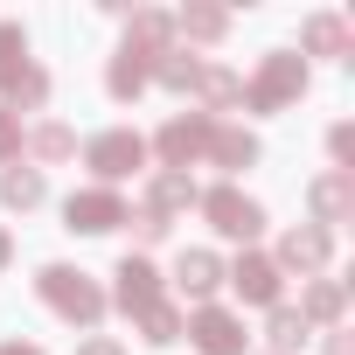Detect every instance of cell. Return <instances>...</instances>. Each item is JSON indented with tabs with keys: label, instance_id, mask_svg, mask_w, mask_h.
Returning a JSON list of instances; mask_svg holds the SVG:
<instances>
[{
	"label": "cell",
	"instance_id": "cell-1",
	"mask_svg": "<svg viewBox=\"0 0 355 355\" xmlns=\"http://www.w3.org/2000/svg\"><path fill=\"white\" fill-rule=\"evenodd\" d=\"M35 293H42L70 327H98V320H105V306H112V300H105V286H98L91 272H70V265H42V272H35Z\"/></svg>",
	"mask_w": 355,
	"mask_h": 355
},
{
	"label": "cell",
	"instance_id": "cell-2",
	"mask_svg": "<svg viewBox=\"0 0 355 355\" xmlns=\"http://www.w3.org/2000/svg\"><path fill=\"white\" fill-rule=\"evenodd\" d=\"M293 98H306V63H300L293 49H272V56L258 63V77L244 84V105H251V112H286Z\"/></svg>",
	"mask_w": 355,
	"mask_h": 355
},
{
	"label": "cell",
	"instance_id": "cell-3",
	"mask_svg": "<svg viewBox=\"0 0 355 355\" xmlns=\"http://www.w3.org/2000/svg\"><path fill=\"white\" fill-rule=\"evenodd\" d=\"M209 132H216V119H209V112H182V119H167V125L153 132V153H160V167L189 174V167L209 153Z\"/></svg>",
	"mask_w": 355,
	"mask_h": 355
},
{
	"label": "cell",
	"instance_id": "cell-4",
	"mask_svg": "<svg viewBox=\"0 0 355 355\" xmlns=\"http://www.w3.org/2000/svg\"><path fill=\"white\" fill-rule=\"evenodd\" d=\"M84 160H91V174H98V189H112V182H125L132 167H146V139H139L132 125H105V132L84 146Z\"/></svg>",
	"mask_w": 355,
	"mask_h": 355
},
{
	"label": "cell",
	"instance_id": "cell-5",
	"mask_svg": "<svg viewBox=\"0 0 355 355\" xmlns=\"http://www.w3.org/2000/svg\"><path fill=\"white\" fill-rule=\"evenodd\" d=\"M196 202H202V216H209L223 237H237V244H251V237L265 230V209H258V202H251L237 182H216V189H202Z\"/></svg>",
	"mask_w": 355,
	"mask_h": 355
},
{
	"label": "cell",
	"instance_id": "cell-6",
	"mask_svg": "<svg viewBox=\"0 0 355 355\" xmlns=\"http://www.w3.org/2000/svg\"><path fill=\"white\" fill-rule=\"evenodd\" d=\"M132 209H125V196L119 189H77L70 202H63V230H77V237H105V230H119Z\"/></svg>",
	"mask_w": 355,
	"mask_h": 355
},
{
	"label": "cell",
	"instance_id": "cell-7",
	"mask_svg": "<svg viewBox=\"0 0 355 355\" xmlns=\"http://www.w3.org/2000/svg\"><path fill=\"white\" fill-rule=\"evenodd\" d=\"M182 334H189L202 355H244V320H237L230 306H216V300L196 306V313L182 320Z\"/></svg>",
	"mask_w": 355,
	"mask_h": 355
},
{
	"label": "cell",
	"instance_id": "cell-8",
	"mask_svg": "<svg viewBox=\"0 0 355 355\" xmlns=\"http://www.w3.org/2000/svg\"><path fill=\"white\" fill-rule=\"evenodd\" d=\"M223 279L237 286V300H244V306H279V286H286V272H279L265 251H244Z\"/></svg>",
	"mask_w": 355,
	"mask_h": 355
},
{
	"label": "cell",
	"instance_id": "cell-9",
	"mask_svg": "<svg viewBox=\"0 0 355 355\" xmlns=\"http://www.w3.org/2000/svg\"><path fill=\"white\" fill-rule=\"evenodd\" d=\"M327 258H334V230H313V223L286 230V237H279V251H272V265H279V272H320Z\"/></svg>",
	"mask_w": 355,
	"mask_h": 355
},
{
	"label": "cell",
	"instance_id": "cell-10",
	"mask_svg": "<svg viewBox=\"0 0 355 355\" xmlns=\"http://www.w3.org/2000/svg\"><path fill=\"white\" fill-rule=\"evenodd\" d=\"M112 279H119V286H112V300H119V306H125V313H132V320H139V313H146V306H160V272H153V265H146V258H139V251H125V258H119V272H112Z\"/></svg>",
	"mask_w": 355,
	"mask_h": 355
},
{
	"label": "cell",
	"instance_id": "cell-11",
	"mask_svg": "<svg viewBox=\"0 0 355 355\" xmlns=\"http://www.w3.org/2000/svg\"><path fill=\"white\" fill-rule=\"evenodd\" d=\"M306 202H313V230H327V223H348V209H355V182L334 167V174H320V182L306 189Z\"/></svg>",
	"mask_w": 355,
	"mask_h": 355
},
{
	"label": "cell",
	"instance_id": "cell-12",
	"mask_svg": "<svg viewBox=\"0 0 355 355\" xmlns=\"http://www.w3.org/2000/svg\"><path fill=\"white\" fill-rule=\"evenodd\" d=\"M174 286H182L196 306H209V293L223 286V258H216V251H182V265H174Z\"/></svg>",
	"mask_w": 355,
	"mask_h": 355
},
{
	"label": "cell",
	"instance_id": "cell-13",
	"mask_svg": "<svg viewBox=\"0 0 355 355\" xmlns=\"http://www.w3.org/2000/svg\"><path fill=\"white\" fill-rule=\"evenodd\" d=\"M196 98H202V112L216 119V112H230V105L244 98V77L223 70V63H202V70H196Z\"/></svg>",
	"mask_w": 355,
	"mask_h": 355
},
{
	"label": "cell",
	"instance_id": "cell-14",
	"mask_svg": "<svg viewBox=\"0 0 355 355\" xmlns=\"http://www.w3.org/2000/svg\"><path fill=\"white\" fill-rule=\"evenodd\" d=\"M300 49L306 56H348V21L341 15H306L300 21Z\"/></svg>",
	"mask_w": 355,
	"mask_h": 355
},
{
	"label": "cell",
	"instance_id": "cell-15",
	"mask_svg": "<svg viewBox=\"0 0 355 355\" xmlns=\"http://www.w3.org/2000/svg\"><path fill=\"white\" fill-rule=\"evenodd\" d=\"M146 63H153V56H139V49H119V56H112V70H105V91H112L119 105H132V98L153 84V77H146Z\"/></svg>",
	"mask_w": 355,
	"mask_h": 355
},
{
	"label": "cell",
	"instance_id": "cell-16",
	"mask_svg": "<svg viewBox=\"0 0 355 355\" xmlns=\"http://www.w3.org/2000/svg\"><path fill=\"white\" fill-rule=\"evenodd\" d=\"M196 196H202V189L189 182V174H174V167H160V174H153V189H146V209H153V216H174V209H189Z\"/></svg>",
	"mask_w": 355,
	"mask_h": 355
},
{
	"label": "cell",
	"instance_id": "cell-17",
	"mask_svg": "<svg viewBox=\"0 0 355 355\" xmlns=\"http://www.w3.org/2000/svg\"><path fill=\"white\" fill-rule=\"evenodd\" d=\"M125 49H139V56H160V49H174V15H160V8H139V15H132V35H125Z\"/></svg>",
	"mask_w": 355,
	"mask_h": 355
},
{
	"label": "cell",
	"instance_id": "cell-18",
	"mask_svg": "<svg viewBox=\"0 0 355 355\" xmlns=\"http://www.w3.org/2000/svg\"><path fill=\"white\" fill-rule=\"evenodd\" d=\"M209 160L230 167V174H237V167H258V139H251L244 125H216V132H209Z\"/></svg>",
	"mask_w": 355,
	"mask_h": 355
},
{
	"label": "cell",
	"instance_id": "cell-19",
	"mask_svg": "<svg viewBox=\"0 0 355 355\" xmlns=\"http://www.w3.org/2000/svg\"><path fill=\"white\" fill-rule=\"evenodd\" d=\"M196 70H202V56H196V49H160V56L146 63V77H153V84H167V91H196Z\"/></svg>",
	"mask_w": 355,
	"mask_h": 355
},
{
	"label": "cell",
	"instance_id": "cell-20",
	"mask_svg": "<svg viewBox=\"0 0 355 355\" xmlns=\"http://www.w3.org/2000/svg\"><path fill=\"white\" fill-rule=\"evenodd\" d=\"M42 196H49V182H42V167H21V160H15L8 174H0V202H8V209H35Z\"/></svg>",
	"mask_w": 355,
	"mask_h": 355
},
{
	"label": "cell",
	"instance_id": "cell-21",
	"mask_svg": "<svg viewBox=\"0 0 355 355\" xmlns=\"http://www.w3.org/2000/svg\"><path fill=\"white\" fill-rule=\"evenodd\" d=\"M341 306H348L341 279H313V286H306V300H300V320H306V327H313V320H320V327H334V320H341Z\"/></svg>",
	"mask_w": 355,
	"mask_h": 355
},
{
	"label": "cell",
	"instance_id": "cell-22",
	"mask_svg": "<svg viewBox=\"0 0 355 355\" xmlns=\"http://www.w3.org/2000/svg\"><path fill=\"white\" fill-rule=\"evenodd\" d=\"M28 70H35V63H28V35H21V21H0V91H15Z\"/></svg>",
	"mask_w": 355,
	"mask_h": 355
},
{
	"label": "cell",
	"instance_id": "cell-23",
	"mask_svg": "<svg viewBox=\"0 0 355 355\" xmlns=\"http://www.w3.org/2000/svg\"><path fill=\"white\" fill-rule=\"evenodd\" d=\"M174 28H182L189 42H216V35H230V15H223V8H182Z\"/></svg>",
	"mask_w": 355,
	"mask_h": 355
},
{
	"label": "cell",
	"instance_id": "cell-24",
	"mask_svg": "<svg viewBox=\"0 0 355 355\" xmlns=\"http://www.w3.org/2000/svg\"><path fill=\"white\" fill-rule=\"evenodd\" d=\"M265 334H272V355H293L300 341H306V320H300V306H272V320H265Z\"/></svg>",
	"mask_w": 355,
	"mask_h": 355
},
{
	"label": "cell",
	"instance_id": "cell-25",
	"mask_svg": "<svg viewBox=\"0 0 355 355\" xmlns=\"http://www.w3.org/2000/svg\"><path fill=\"white\" fill-rule=\"evenodd\" d=\"M139 341H153V348H167V341H182V306H146L139 313Z\"/></svg>",
	"mask_w": 355,
	"mask_h": 355
},
{
	"label": "cell",
	"instance_id": "cell-26",
	"mask_svg": "<svg viewBox=\"0 0 355 355\" xmlns=\"http://www.w3.org/2000/svg\"><path fill=\"white\" fill-rule=\"evenodd\" d=\"M28 153H35V160H70V153H77V132L49 119V125H35V132H28Z\"/></svg>",
	"mask_w": 355,
	"mask_h": 355
},
{
	"label": "cell",
	"instance_id": "cell-27",
	"mask_svg": "<svg viewBox=\"0 0 355 355\" xmlns=\"http://www.w3.org/2000/svg\"><path fill=\"white\" fill-rule=\"evenodd\" d=\"M15 153H21V112L0 105V160H15Z\"/></svg>",
	"mask_w": 355,
	"mask_h": 355
},
{
	"label": "cell",
	"instance_id": "cell-28",
	"mask_svg": "<svg viewBox=\"0 0 355 355\" xmlns=\"http://www.w3.org/2000/svg\"><path fill=\"white\" fill-rule=\"evenodd\" d=\"M327 153H334V167L348 174V160H355V125H334V132H327Z\"/></svg>",
	"mask_w": 355,
	"mask_h": 355
},
{
	"label": "cell",
	"instance_id": "cell-29",
	"mask_svg": "<svg viewBox=\"0 0 355 355\" xmlns=\"http://www.w3.org/2000/svg\"><path fill=\"white\" fill-rule=\"evenodd\" d=\"M132 230H139V244H160L167 237V216H153V209H139V216H125Z\"/></svg>",
	"mask_w": 355,
	"mask_h": 355
},
{
	"label": "cell",
	"instance_id": "cell-30",
	"mask_svg": "<svg viewBox=\"0 0 355 355\" xmlns=\"http://www.w3.org/2000/svg\"><path fill=\"white\" fill-rule=\"evenodd\" d=\"M77 355H125V348H119V341H105V334H98V341H77Z\"/></svg>",
	"mask_w": 355,
	"mask_h": 355
},
{
	"label": "cell",
	"instance_id": "cell-31",
	"mask_svg": "<svg viewBox=\"0 0 355 355\" xmlns=\"http://www.w3.org/2000/svg\"><path fill=\"white\" fill-rule=\"evenodd\" d=\"M0 355H42L35 341H0Z\"/></svg>",
	"mask_w": 355,
	"mask_h": 355
},
{
	"label": "cell",
	"instance_id": "cell-32",
	"mask_svg": "<svg viewBox=\"0 0 355 355\" xmlns=\"http://www.w3.org/2000/svg\"><path fill=\"white\" fill-rule=\"evenodd\" d=\"M327 355H355V341L348 334H327Z\"/></svg>",
	"mask_w": 355,
	"mask_h": 355
},
{
	"label": "cell",
	"instance_id": "cell-33",
	"mask_svg": "<svg viewBox=\"0 0 355 355\" xmlns=\"http://www.w3.org/2000/svg\"><path fill=\"white\" fill-rule=\"evenodd\" d=\"M8 258H15V237H8V230H0V272H8Z\"/></svg>",
	"mask_w": 355,
	"mask_h": 355
}]
</instances>
